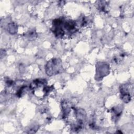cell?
I'll use <instances>...</instances> for the list:
<instances>
[{
	"mask_svg": "<svg viewBox=\"0 0 134 134\" xmlns=\"http://www.w3.org/2000/svg\"><path fill=\"white\" fill-rule=\"evenodd\" d=\"M112 114H113V117L117 119L118 117H119L122 112V110L121 109V108H119L118 107L116 108H113L112 109Z\"/></svg>",
	"mask_w": 134,
	"mask_h": 134,
	"instance_id": "ba28073f",
	"label": "cell"
},
{
	"mask_svg": "<svg viewBox=\"0 0 134 134\" xmlns=\"http://www.w3.org/2000/svg\"><path fill=\"white\" fill-rule=\"evenodd\" d=\"M77 24L76 22L72 20L63 19V28L65 34H72L75 33L77 30L76 28Z\"/></svg>",
	"mask_w": 134,
	"mask_h": 134,
	"instance_id": "5b68a950",
	"label": "cell"
},
{
	"mask_svg": "<svg viewBox=\"0 0 134 134\" xmlns=\"http://www.w3.org/2000/svg\"><path fill=\"white\" fill-rule=\"evenodd\" d=\"M38 129V126H35L34 127L31 128V129H30V130H29V131L28 132V133H35L36 132Z\"/></svg>",
	"mask_w": 134,
	"mask_h": 134,
	"instance_id": "7c38bea8",
	"label": "cell"
},
{
	"mask_svg": "<svg viewBox=\"0 0 134 134\" xmlns=\"http://www.w3.org/2000/svg\"><path fill=\"white\" fill-rule=\"evenodd\" d=\"M99 2H100V4H98V8L101 11L106 12L107 9V4H106V2L102 1Z\"/></svg>",
	"mask_w": 134,
	"mask_h": 134,
	"instance_id": "8fae6325",
	"label": "cell"
},
{
	"mask_svg": "<svg viewBox=\"0 0 134 134\" xmlns=\"http://www.w3.org/2000/svg\"><path fill=\"white\" fill-rule=\"evenodd\" d=\"M62 61L59 58H52L48 61L45 66V71L48 76H53L63 72Z\"/></svg>",
	"mask_w": 134,
	"mask_h": 134,
	"instance_id": "6da1fadb",
	"label": "cell"
},
{
	"mask_svg": "<svg viewBox=\"0 0 134 134\" xmlns=\"http://www.w3.org/2000/svg\"><path fill=\"white\" fill-rule=\"evenodd\" d=\"M29 88L32 91L34 94L36 93L39 92L40 90H41L43 96L46 95L53 88L52 86H47V81L46 79H38L34 80L30 84Z\"/></svg>",
	"mask_w": 134,
	"mask_h": 134,
	"instance_id": "7a4b0ae2",
	"label": "cell"
},
{
	"mask_svg": "<svg viewBox=\"0 0 134 134\" xmlns=\"http://www.w3.org/2000/svg\"><path fill=\"white\" fill-rule=\"evenodd\" d=\"M128 86L127 84H123L120 87L121 98L126 103H128L131 100V95L128 89Z\"/></svg>",
	"mask_w": 134,
	"mask_h": 134,
	"instance_id": "8992f818",
	"label": "cell"
},
{
	"mask_svg": "<svg viewBox=\"0 0 134 134\" xmlns=\"http://www.w3.org/2000/svg\"><path fill=\"white\" fill-rule=\"evenodd\" d=\"M27 88H28V87L26 86H21L16 92V95L18 97H21L25 94V92H26V90H27Z\"/></svg>",
	"mask_w": 134,
	"mask_h": 134,
	"instance_id": "30bf717a",
	"label": "cell"
},
{
	"mask_svg": "<svg viewBox=\"0 0 134 134\" xmlns=\"http://www.w3.org/2000/svg\"><path fill=\"white\" fill-rule=\"evenodd\" d=\"M26 37L29 40H34L37 37V33L35 31V30H34L29 31V32L26 34Z\"/></svg>",
	"mask_w": 134,
	"mask_h": 134,
	"instance_id": "9c48e42d",
	"label": "cell"
},
{
	"mask_svg": "<svg viewBox=\"0 0 134 134\" xmlns=\"http://www.w3.org/2000/svg\"><path fill=\"white\" fill-rule=\"evenodd\" d=\"M7 30L10 34H15L17 32V26L14 23H10L7 26Z\"/></svg>",
	"mask_w": 134,
	"mask_h": 134,
	"instance_id": "52a82bcc",
	"label": "cell"
},
{
	"mask_svg": "<svg viewBox=\"0 0 134 134\" xmlns=\"http://www.w3.org/2000/svg\"><path fill=\"white\" fill-rule=\"evenodd\" d=\"M109 73V65L106 62H98L96 65V79L101 80Z\"/></svg>",
	"mask_w": 134,
	"mask_h": 134,
	"instance_id": "277c9868",
	"label": "cell"
},
{
	"mask_svg": "<svg viewBox=\"0 0 134 134\" xmlns=\"http://www.w3.org/2000/svg\"><path fill=\"white\" fill-rule=\"evenodd\" d=\"M63 18H57L52 21L51 30L58 38H62L65 34L63 28Z\"/></svg>",
	"mask_w": 134,
	"mask_h": 134,
	"instance_id": "3957f363",
	"label": "cell"
}]
</instances>
